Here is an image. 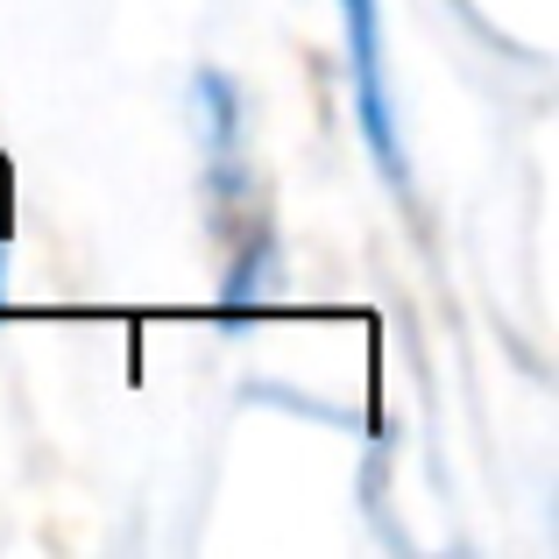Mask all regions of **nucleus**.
<instances>
[{
    "label": "nucleus",
    "mask_w": 559,
    "mask_h": 559,
    "mask_svg": "<svg viewBox=\"0 0 559 559\" xmlns=\"http://www.w3.org/2000/svg\"><path fill=\"white\" fill-rule=\"evenodd\" d=\"M347 14V57H355V93H361V128H369V150L390 178H404V142L390 121V85H382V28H376V0H341Z\"/></svg>",
    "instance_id": "obj_1"
}]
</instances>
